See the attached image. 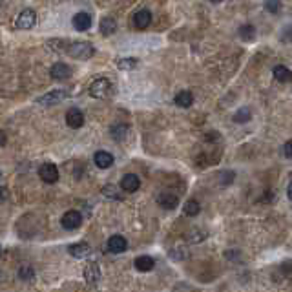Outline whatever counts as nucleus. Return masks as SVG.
Returning a JSON list of instances; mask_svg holds the SVG:
<instances>
[{"instance_id":"obj_1","label":"nucleus","mask_w":292,"mask_h":292,"mask_svg":"<svg viewBox=\"0 0 292 292\" xmlns=\"http://www.w3.org/2000/svg\"><path fill=\"white\" fill-rule=\"evenodd\" d=\"M64 52L73 57V59L79 60H88L95 55V48L90 44V42H69V44L64 48Z\"/></svg>"},{"instance_id":"obj_2","label":"nucleus","mask_w":292,"mask_h":292,"mask_svg":"<svg viewBox=\"0 0 292 292\" xmlns=\"http://www.w3.org/2000/svg\"><path fill=\"white\" fill-rule=\"evenodd\" d=\"M113 91H115L113 84L106 77H101L90 84V95L93 99H110L113 95Z\"/></svg>"},{"instance_id":"obj_3","label":"nucleus","mask_w":292,"mask_h":292,"mask_svg":"<svg viewBox=\"0 0 292 292\" xmlns=\"http://www.w3.org/2000/svg\"><path fill=\"white\" fill-rule=\"evenodd\" d=\"M69 97V91L68 90H53V91H48L44 93L42 97L37 99V103L40 106H53V104H59L62 103L64 99Z\"/></svg>"},{"instance_id":"obj_4","label":"nucleus","mask_w":292,"mask_h":292,"mask_svg":"<svg viewBox=\"0 0 292 292\" xmlns=\"http://www.w3.org/2000/svg\"><path fill=\"white\" fill-rule=\"evenodd\" d=\"M60 225H62V228H66V230H77L79 226L83 225V216H81V212H77V210H68L66 214L60 217Z\"/></svg>"},{"instance_id":"obj_5","label":"nucleus","mask_w":292,"mask_h":292,"mask_svg":"<svg viewBox=\"0 0 292 292\" xmlns=\"http://www.w3.org/2000/svg\"><path fill=\"white\" fill-rule=\"evenodd\" d=\"M38 175H40V179L44 181V183L53 185V183L59 181V168L53 165V163H44V165L40 166V170H38Z\"/></svg>"},{"instance_id":"obj_6","label":"nucleus","mask_w":292,"mask_h":292,"mask_svg":"<svg viewBox=\"0 0 292 292\" xmlns=\"http://www.w3.org/2000/svg\"><path fill=\"white\" fill-rule=\"evenodd\" d=\"M106 248H108V252H112V254H122V252L128 248V241H126V238L115 234V236H112V238L108 240Z\"/></svg>"},{"instance_id":"obj_7","label":"nucleus","mask_w":292,"mask_h":292,"mask_svg":"<svg viewBox=\"0 0 292 292\" xmlns=\"http://www.w3.org/2000/svg\"><path fill=\"white\" fill-rule=\"evenodd\" d=\"M35 20H37V15L33 9H24L22 13L17 18V28L18 30H31L35 26Z\"/></svg>"},{"instance_id":"obj_8","label":"nucleus","mask_w":292,"mask_h":292,"mask_svg":"<svg viewBox=\"0 0 292 292\" xmlns=\"http://www.w3.org/2000/svg\"><path fill=\"white\" fill-rule=\"evenodd\" d=\"M66 124L73 130H79V128L84 126V113L79 110V108H69L66 113Z\"/></svg>"},{"instance_id":"obj_9","label":"nucleus","mask_w":292,"mask_h":292,"mask_svg":"<svg viewBox=\"0 0 292 292\" xmlns=\"http://www.w3.org/2000/svg\"><path fill=\"white\" fill-rule=\"evenodd\" d=\"M157 205L165 210H173L179 205V197L175 194H172V192H161L157 195Z\"/></svg>"},{"instance_id":"obj_10","label":"nucleus","mask_w":292,"mask_h":292,"mask_svg":"<svg viewBox=\"0 0 292 292\" xmlns=\"http://www.w3.org/2000/svg\"><path fill=\"white\" fill-rule=\"evenodd\" d=\"M139 187H141V179H139L135 173H126V175L120 179V188H122L124 192H128V194L137 192Z\"/></svg>"},{"instance_id":"obj_11","label":"nucleus","mask_w":292,"mask_h":292,"mask_svg":"<svg viewBox=\"0 0 292 292\" xmlns=\"http://www.w3.org/2000/svg\"><path fill=\"white\" fill-rule=\"evenodd\" d=\"M50 73H52L53 79H57V81H64V79H69L71 77V68L64 64V62H55L50 69Z\"/></svg>"},{"instance_id":"obj_12","label":"nucleus","mask_w":292,"mask_h":292,"mask_svg":"<svg viewBox=\"0 0 292 292\" xmlns=\"http://www.w3.org/2000/svg\"><path fill=\"white\" fill-rule=\"evenodd\" d=\"M152 24V13L148 9H141L134 15V26L137 30H146Z\"/></svg>"},{"instance_id":"obj_13","label":"nucleus","mask_w":292,"mask_h":292,"mask_svg":"<svg viewBox=\"0 0 292 292\" xmlns=\"http://www.w3.org/2000/svg\"><path fill=\"white\" fill-rule=\"evenodd\" d=\"M84 279L88 285H95L101 279V269L97 263H88L84 267Z\"/></svg>"},{"instance_id":"obj_14","label":"nucleus","mask_w":292,"mask_h":292,"mask_svg":"<svg viewBox=\"0 0 292 292\" xmlns=\"http://www.w3.org/2000/svg\"><path fill=\"white\" fill-rule=\"evenodd\" d=\"M73 28H75L77 31H88L91 28V15L90 13H77L75 17H73Z\"/></svg>"},{"instance_id":"obj_15","label":"nucleus","mask_w":292,"mask_h":292,"mask_svg":"<svg viewBox=\"0 0 292 292\" xmlns=\"http://www.w3.org/2000/svg\"><path fill=\"white\" fill-rule=\"evenodd\" d=\"M68 252L77 259H83V258H88L91 254V247L88 243H75V245H69Z\"/></svg>"},{"instance_id":"obj_16","label":"nucleus","mask_w":292,"mask_h":292,"mask_svg":"<svg viewBox=\"0 0 292 292\" xmlns=\"http://www.w3.org/2000/svg\"><path fill=\"white\" fill-rule=\"evenodd\" d=\"M93 161H95V165L101 168V170H106V168H110L113 165V155L110 152H104V150H99L95 155H93Z\"/></svg>"},{"instance_id":"obj_17","label":"nucleus","mask_w":292,"mask_h":292,"mask_svg":"<svg viewBox=\"0 0 292 292\" xmlns=\"http://www.w3.org/2000/svg\"><path fill=\"white\" fill-rule=\"evenodd\" d=\"M134 265L139 272H150L155 267V261H154V258H150V256H139V258H135Z\"/></svg>"},{"instance_id":"obj_18","label":"nucleus","mask_w":292,"mask_h":292,"mask_svg":"<svg viewBox=\"0 0 292 292\" xmlns=\"http://www.w3.org/2000/svg\"><path fill=\"white\" fill-rule=\"evenodd\" d=\"M128 132H130V128L124 124V122H117V124H113L110 128V134H112V139L115 141H124L126 139Z\"/></svg>"},{"instance_id":"obj_19","label":"nucleus","mask_w":292,"mask_h":292,"mask_svg":"<svg viewBox=\"0 0 292 292\" xmlns=\"http://www.w3.org/2000/svg\"><path fill=\"white\" fill-rule=\"evenodd\" d=\"M175 104L179 106V108H190L192 106V103H194V95H192V91H187V90H183L179 91L177 95H175Z\"/></svg>"},{"instance_id":"obj_20","label":"nucleus","mask_w":292,"mask_h":292,"mask_svg":"<svg viewBox=\"0 0 292 292\" xmlns=\"http://www.w3.org/2000/svg\"><path fill=\"white\" fill-rule=\"evenodd\" d=\"M99 30H101V33L103 35H112V33H115V30H117V22H115V18H112V17H104L103 20H101V26H99Z\"/></svg>"},{"instance_id":"obj_21","label":"nucleus","mask_w":292,"mask_h":292,"mask_svg":"<svg viewBox=\"0 0 292 292\" xmlns=\"http://www.w3.org/2000/svg\"><path fill=\"white\" fill-rule=\"evenodd\" d=\"M274 77H276V81H279V83H291L292 71L287 66L279 64V66L274 68Z\"/></svg>"},{"instance_id":"obj_22","label":"nucleus","mask_w":292,"mask_h":292,"mask_svg":"<svg viewBox=\"0 0 292 292\" xmlns=\"http://www.w3.org/2000/svg\"><path fill=\"white\" fill-rule=\"evenodd\" d=\"M199 212H201V205L195 201V199H190V201H187V205H185V214H187L188 217L197 216Z\"/></svg>"},{"instance_id":"obj_23","label":"nucleus","mask_w":292,"mask_h":292,"mask_svg":"<svg viewBox=\"0 0 292 292\" xmlns=\"http://www.w3.org/2000/svg\"><path fill=\"white\" fill-rule=\"evenodd\" d=\"M240 37L243 38V40H254V38H256V28H254V26H250V24L241 26V28H240Z\"/></svg>"},{"instance_id":"obj_24","label":"nucleus","mask_w":292,"mask_h":292,"mask_svg":"<svg viewBox=\"0 0 292 292\" xmlns=\"http://www.w3.org/2000/svg\"><path fill=\"white\" fill-rule=\"evenodd\" d=\"M250 117H252L250 108H240V110L236 112V115H234V120H236V122H240V124H243V122H248Z\"/></svg>"},{"instance_id":"obj_25","label":"nucleus","mask_w":292,"mask_h":292,"mask_svg":"<svg viewBox=\"0 0 292 292\" xmlns=\"http://www.w3.org/2000/svg\"><path fill=\"white\" fill-rule=\"evenodd\" d=\"M117 66H119V69H134L135 66H137V59H134V57H128V59H119L117 60Z\"/></svg>"},{"instance_id":"obj_26","label":"nucleus","mask_w":292,"mask_h":292,"mask_svg":"<svg viewBox=\"0 0 292 292\" xmlns=\"http://www.w3.org/2000/svg\"><path fill=\"white\" fill-rule=\"evenodd\" d=\"M18 277L24 279V281H31V279L35 277V270L31 269V267H20V270H18Z\"/></svg>"},{"instance_id":"obj_27","label":"nucleus","mask_w":292,"mask_h":292,"mask_svg":"<svg viewBox=\"0 0 292 292\" xmlns=\"http://www.w3.org/2000/svg\"><path fill=\"white\" fill-rule=\"evenodd\" d=\"M265 8L269 9L270 13H277L279 11V0H265Z\"/></svg>"},{"instance_id":"obj_28","label":"nucleus","mask_w":292,"mask_h":292,"mask_svg":"<svg viewBox=\"0 0 292 292\" xmlns=\"http://www.w3.org/2000/svg\"><path fill=\"white\" fill-rule=\"evenodd\" d=\"M103 194H104L106 197H119V195H117V188L112 187V185H106V187L103 188Z\"/></svg>"},{"instance_id":"obj_29","label":"nucleus","mask_w":292,"mask_h":292,"mask_svg":"<svg viewBox=\"0 0 292 292\" xmlns=\"http://www.w3.org/2000/svg\"><path fill=\"white\" fill-rule=\"evenodd\" d=\"M283 154H285V157L292 159V141L285 142V146H283Z\"/></svg>"},{"instance_id":"obj_30","label":"nucleus","mask_w":292,"mask_h":292,"mask_svg":"<svg viewBox=\"0 0 292 292\" xmlns=\"http://www.w3.org/2000/svg\"><path fill=\"white\" fill-rule=\"evenodd\" d=\"M283 38L287 42H292V26H287L283 31Z\"/></svg>"},{"instance_id":"obj_31","label":"nucleus","mask_w":292,"mask_h":292,"mask_svg":"<svg viewBox=\"0 0 292 292\" xmlns=\"http://www.w3.org/2000/svg\"><path fill=\"white\" fill-rule=\"evenodd\" d=\"M8 199V188L0 187V201H6Z\"/></svg>"},{"instance_id":"obj_32","label":"nucleus","mask_w":292,"mask_h":292,"mask_svg":"<svg viewBox=\"0 0 292 292\" xmlns=\"http://www.w3.org/2000/svg\"><path fill=\"white\" fill-rule=\"evenodd\" d=\"M6 141H8V137H6V134L0 130V146H4V144H6Z\"/></svg>"},{"instance_id":"obj_33","label":"nucleus","mask_w":292,"mask_h":292,"mask_svg":"<svg viewBox=\"0 0 292 292\" xmlns=\"http://www.w3.org/2000/svg\"><path fill=\"white\" fill-rule=\"evenodd\" d=\"M287 194H289V199H292V183L289 185V188H287Z\"/></svg>"},{"instance_id":"obj_34","label":"nucleus","mask_w":292,"mask_h":292,"mask_svg":"<svg viewBox=\"0 0 292 292\" xmlns=\"http://www.w3.org/2000/svg\"><path fill=\"white\" fill-rule=\"evenodd\" d=\"M210 2H214V4H217V2H223V0H210Z\"/></svg>"},{"instance_id":"obj_35","label":"nucleus","mask_w":292,"mask_h":292,"mask_svg":"<svg viewBox=\"0 0 292 292\" xmlns=\"http://www.w3.org/2000/svg\"><path fill=\"white\" fill-rule=\"evenodd\" d=\"M0 177H2V172H0Z\"/></svg>"}]
</instances>
